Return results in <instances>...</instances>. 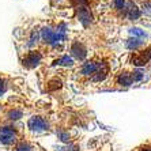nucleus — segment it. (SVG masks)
Here are the masks:
<instances>
[{
	"label": "nucleus",
	"mask_w": 151,
	"mask_h": 151,
	"mask_svg": "<svg viewBox=\"0 0 151 151\" xmlns=\"http://www.w3.org/2000/svg\"><path fill=\"white\" fill-rule=\"evenodd\" d=\"M41 60H42V52L38 49H33V50H27L25 53V56L22 59V64H23V67L32 70V68H35L41 63Z\"/></svg>",
	"instance_id": "obj_1"
},
{
	"label": "nucleus",
	"mask_w": 151,
	"mask_h": 151,
	"mask_svg": "<svg viewBox=\"0 0 151 151\" xmlns=\"http://www.w3.org/2000/svg\"><path fill=\"white\" fill-rule=\"evenodd\" d=\"M151 60V48H146V49L135 50L131 56V63L135 67H143L144 64H147Z\"/></svg>",
	"instance_id": "obj_2"
},
{
	"label": "nucleus",
	"mask_w": 151,
	"mask_h": 151,
	"mask_svg": "<svg viewBox=\"0 0 151 151\" xmlns=\"http://www.w3.org/2000/svg\"><path fill=\"white\" fill-rule=\"evenodd\" d=\"M71 56L75 57L76 60H84V57L87 56V48L82 41H74L70 46Z\"/></svg>",
	"instance_id": "obj_3"
},
{
	"label": "nucleus",
	"mask_w": 151,
	"mask_h": 151,
	"mask_svg": "<svg viewBox=\"0 0 151 151\" xmlns=\"http://www.w3.org/2000/svg\"><path fill=\"white\" fill-rule=\"evenodd\" d=\"M49 123H48V120L45 117L42 116H34L27 121V127L29 129L34 131V132H40V131H45L48 128Z\"/></svg>",
	"instance_id": "obj_4"
},
{
	"label": "nucleus",
	"mask_w": 151,
	"mask_h": 151,
	"mask_svg": "<svg viewBox=\"0 0 151 151\" xmlns=\"http://www.w3.org/2000/svg\"><path fill=\"white\" fill-rule=\"evenodd\" d=\"M116 82L117 84H121V86H131V84H134L135 81H134V76H132V71H123V72H120L116 78Z\"/></svg>",
	"instance_id": "obj_5"
},
{
	"label": "nucleus",
	"mask_w": 151,
	"mask_h": 151,
	"mask_svg": "<svg viewBox=\"0 0 151 151\" xmlns=\"http://www.w3.org/2000/svg\"><path fill=\"white\" fill-rule=\"evenodd\" d=\"M78 18H79L81 23H83L84 26H88L93 22L91 12H90V10H88L87 7L79 8V11H78Z\"/></svg>",
	"instance_id": "obj_6"
},
{
	"label": "nucleus",
	"mask_w": 151,
	"mask_h": 151,
	"mask_svg": "<svg viewBox=\"0 0 151 151\" xmlns=\"http://www.w3.org/2000/svg\"><path fill=\"white\" fill-rule=\"evenodd\" d=\"M114 8L116 10H124L125 8V0H114Z\"/></svg>",
	"instance_id": "obj_7"
},
{
	"label": "nucleus",
	"mask_w": 151,
	"mask_h": 151,
	"mask_svg": "<svg viewBox=\"0 0 151 151\" xmlns=\"http://www.w3.org/2000/svg\"><path fill=\"white\" fill-rule=\"evenodd\" d=\"M71 3L78 6L79 8H82V7H86V4L88 3V0H71Z\"/></svg>",
	"instance_id": "obj_8"
},
{
	"label": "nucleus",
	"mask_w": 151,
	"mask_h": 151,
	"mask_svg": "<svg viewBox=\"0 0 151 151\" xmlns=\"http://www.w3.org/2000/svg\"><path fill=\"white\" fill-rule=\"evenodd\" d=\"M137 151H151V147H148V146H146V147H143L142 150H137Z\"/></svg>",
	"instance_id": "obj_9"
}]
</instances>
